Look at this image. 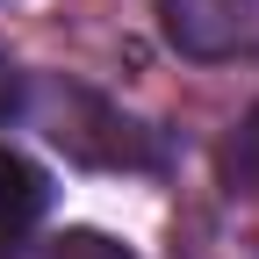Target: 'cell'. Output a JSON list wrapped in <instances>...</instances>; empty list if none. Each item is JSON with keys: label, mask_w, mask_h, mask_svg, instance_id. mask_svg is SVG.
<instances>
[{"label": "cell", "mask_w": 259, "mask_h": 259, "mask_svg": "<svg viewBox=\"0 0 259 259\" xmlns=\"http://www.w3.org/2000/svg\"><path fill=\"white\" fill-rule=\"evenodd\" d=\"M51 144H65V158H79V166H101V173H151L158 166V137L122 115L115 101L87 87H51Z\"/></svg>", "instance_id": "obj_1"}, {"label": "cell", "mask_w": 259, "mask_h": 259, "mask_svg": "<svg viewBox=\"0 0 259 259\" xmlns=\"http://www.w3.org/2000/svg\"><path fill=\"white\" fill-rule=\"evenodd\" d=\"M158 29L187 58L259 51V0H158Z\"/></svg>", "instance_id": "obj_2"}, {"label": "cell", "mask_w": 259, "mask_h": 259, "mask_svg": "<svg viewBox=\"0 0 259 259\" xmlns=\"http://www.w3.org/2000/svg\"><path fill=\"white\" fill-rule=\"evenodd\" d=\"M51 209V180L36 158H22V151H0V252H15L29 231L44 223Z\"/></svg>", "instance_id": "obj_3"}, {"label": "cell", "mask_w": 259, "mask_h": 259, "mask_svg": "<svg viewBox=\"0 0 259 259\" xmlns=\"http://www.w3.org/2000/svg\"><path fill=\"white\" fill-rule=\"evenodd\" d=\"M223 187L245 194V202H259V108L231 130V144H223Z\"/></svg>", "instance_id": "obj_4"}, {"label": "cell", "mask_w": 259, "mask_h": 259, "mask_svg": "<svg viewBox=\"0 0 259 259\" xmlns=\"http://www.w3.org/2000/svg\"><path fill=\"white\" fill-rule=\"evenodd\" d=\"M44 259H137V252L115 245V238H101V231H65V238H51Z\"/></svg>", "instance_id": "obj_5"}, {"label": "cell", "mask_w": 259, "mask_h": 259, "mask_svg": "<svg viewBox=\"0 0 259 259\" xmlns=\"http://www.w3.org/2000/svg\"><path fill=\"white\" fill-rule=\"evenodd\" d=\"M22 108H29V79H22V65H15L8 51H0V130H8Z\"/></svg>", "instance_id": "obj_6"}]
</instances>
